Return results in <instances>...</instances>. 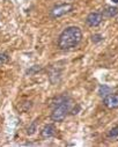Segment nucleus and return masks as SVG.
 <instances>
[{
  "label": "nucleus",
  "mask_w": 118,
  "mask_h": 147,
  "mask_svg": "<svg viewBox=\"0 0 118 147\" xmlns=\"http://www.w3.org/2000/svg\"><path fill=\"white\" fill-rule=\"evenodd\" d=\"M69 111H71V98L53 107V110L51 113V119L53 122H63Z\"/></svg>",
  "instance_id": "obj_2"
},
{
  "label": "nucleus",
  "mask_w": 118,
  "mask_h": 147,
  "mask_svg": "<svg viewBox=\"0 0 118 147\" xmlns=\"http://www.w3.org/2000/svg\"><path fill=\"white\" fill-rule=\"evenodd\" d=\"M111 92H112V88L109 87V86H107V85H101L100 88H98V95L101 97L108 96L109 94H111Z\"/></svg>",
  "instance_id": "obj_9"
},
{
  "label": "nucleus",
  "mask_w": 118,
  "mask_h": 147,
  "mask_svg": "<svg viewBox=\"0 0 118 147\" xmlns=\"http://www.w3.org/2000/svg\"><path fill=\"white\" fill-rule=\"evenodd\" d=\"M49 79H50L51 84H53V85L58 84L60 81V79H61V71L58 69V68L52 67L50 69V72H49Z\"/></svg>",
  "instance_id": "obj_6"
},
{
  "label": "nucleus",
  "mask_w": 118,
  "mask_h": 147,
  "mask_svg": "<svg viewBox=\"0 0 118 147\" xmlns=\"http://www.w3.org/2000/svg\"><path fill=\"white\" fill-rule=\"evenodd\" d=\"M55 134H56V127H55V125H52V124L45 125V126L43 127V130L41 131V136H42L43 138H51V137H53Z\"/></svg>",
  "instance_id": "obj_7"
},
{
  "label": "nucleus",
  "mask_w": 118,
  "mask_h": 147,
  "mask_svg": "<svg viewBox=\"0 0 118 147\" xmlns=\"http://www.w3.org/2000/svg\"><path fill=\"white\" fill-rule=\"evenodd\" d=\"M103 104L108 109H117L118 108V93L109 94L108 96L103 97Z\"/></svg>",
  "instance_id": "obj_5"
},
{
  "label": "nucleus",
  "mask_w": 118,
  "mask_h": 147,
  "mask_svg": "<svg viewBox=\"0 0 118 147\" xmlns=\"http://www.w3.org/2000/svg\"><path fill=\"white\" fill-rule=\"evenodd\" d=\"M41 69H42V67H41V66H38V65H35V66H32L31 68H29V69L27 71V74L31 76V74H34V73H37V72H39Z\"/></svg>",
  "instance_id": "obj_10"
},
{
  "label": "nucleus",
  "mask_w": 118,
  "mask_h": 147,
  "mask_svg": "<svg viewBox=\"0 0 118 147\" xmlns=\"http://www.w3.org/2000/svg\"><path fill=\"white\" fill-rule=\"evenodd\" d=\"M74 6L69 3H66V4H60V5H57L55 6L51 11H50V15L51 18L53 19H58V18H61L68 13H71L73 11Z\"/></svg>",
  "instance_id": "obj_3"
},
{
  "label": "nucleus",
  "mask_w": 118,
  "mask_h": 147,
  "mask_svg": "<svg viewBox=\"0 0 118 147\" xmlns=\"http://www.w3.org/2000/svg\"><path fill=\"white\" fill-rule=\"evenodd\" d=\"M112 3H115V4H118V0H111Z\"/></svg>",
  "instance_id": "obj_16"
},
{
  "label": "nucleus",
  "mask_w": 118,
  "mask_h": 147,
  "mask_svg": "<svg viewBox=\"0 0 118 147\" xmlns=\"http://www.w3.org/2000/svg\"><path fill=\"white\" fill-rule=\"evenodd\" d=\"M92 41H93L94 43H98V42L103 41V36L100 35V34H95V35L92 36Z\"/></svg>",
  "instance_id": "obj_14"
},
{
  "label": "nucleus",
  "mask_w": 118,
  "mask_h": 147,
  "mask_svg": "<svg viewBox=\"0 0 118 147\" xmlns=\"http://www.w3.org/2000/svg\"><path fill=\"white\" fill-rule=\"evenodd\" d=\"M108 137H109V138H116V137H118V126L112 127V129L109 131Z\"/></svg>",
  "instance_id": "obj_12"
},
{
  "label": "nucleus",
  "mask_w": 118,
  "mask_h": 147,
  "mask_svg": "<svg viewBox=\"0 0 118 147\" xmlns=\"http://www.w3.org/2000/svg\"><path fill=\"white\" fill-rule=\"evenodd\" d=\"M82 41V31L79 27H67L59 35L58 48L61 50H71L76 48Z\"/></svg>",
  "instance_id": "obj_1"
},
{
  "label": "nucleus",
  "mask_w": 118,
  "mask_h": 147,
  "mask_svg": "<svg viewBox=\"0 0 118 147\" xmlns=\"http://www.w3.org/2000/svg\"><path fill=\"white\" fill-rule=\"evenodd\" d=\"M102 21H103V15H102V13H97V12H93V13L88 14L86 18V23L93 28L100 26L102 23Z\"/></svg>",
  "instance_id": "obj_4"
},
{
  "label": "nucleus",
  "mask_w": 118,
  "mask_h": 147,
  "mask_svg": "<svg viewBox=\"0 0 118 147\" xmlns=\"http://www.w3.org/2000/svg\"><path fill=\"white\" fill-rule=\"evenodd\" d=\"M79 110H80V107H79V105H78V107H76V109L74 108V109L72 110V111H71V113H72V115H76V114H78V111H79Z\"/></svg>",
  "instance_id": "obj_15"
},
{
  "label": "nucleus",
  "mask_w": 118,
  "mask_h": 147,
  "mask_svg": "<svg viewBox=\"0 0 118 147\" xmlns=\"http://www.w3.org/2000/svg\"><path fill=\"white\" fill-rule=\"evenodd\" d=\"M102 15L107 16V18H115L116 15H118V8L117 7H112V6H107L103 9Z\"/></svg>",
  "instance_id": "obj_8"
},
{
  "label": "nucleus",
  "mask_w": 118,
  "mask_h": 147,
  "mask_svg": "<svg viewBox=\"0 0 118 147\" xmlns=\"http://www.w3.org/2000/svg\"><path fill=\"white\" fill-rule=\"evenodd\" d=\"M36 130H37V123H36V122H32V124L28 127L27 133H28L29 136H31V134H34V133L36 132Z\"/></svg>",
  "instance_id": "obj_11"
},
{
  "label": "nucleus",
  "mask_w": 118,
  "mask_h": 147,
  "mask_svg": "<svg viewBox=\"0 0 118 147\" xmlns=\"http://www.w3.org/2000/svg\"><path fill=\"white\" fill-rule=\"evenodd\" d=\"M8 60H9V57H8L7 53H1V52H0V66L6 64Z\"/></svg>",
  "instance_id": "obj_13"
}]
</instances>
